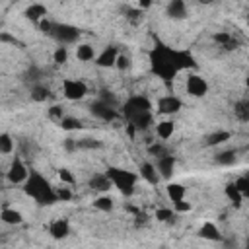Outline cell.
<instances>
[{
  "mask_svg": "<svg viewBox=\"0 0 249 249\" xmlns=\"http://www.w3.org/2000/svg\"><path fill=\"white\" fill-rule=\"evenodd\" d=\"M150 66L156 76L169 82L173 80L181 70L195 68V58L187 51H177L167 45H158L150 51Z\"/></svg>",
  "mask_w": 249,
  "mask_h": 249,
  "instance_id": "6da1fadb",
  "label": "cell"
},
{
  "mask_svg": "<svg viewBox=\"0 0 249 249\" xmlns=\"http://www.w3.org/2000/svg\"><path fill=\"white\" fill-rule=\"evenodd\" d=\"M123 115L128 121V126L138 130H146L154 121L152 103L144 95H130L123 105Z\"/></svg>",
  "mask_w": 249,
  "mask_h": 249,
  "instance_id": "7a4b0ae2",
  "label": "cell"
},
{
  "mask_svg": "<svg viewBox=\"0 0 249 249\" xmlns=\"http://www.w3.org/2000/svg\"><path fill=\"white\" fill-rule=\"evenodd\" d=\"M23 191L27 196H31L35 202L39 204H53L56 202V195H54V187H51V183L37 171H31L27 181L23 183Z\"/></svg>",
  "mask_w": 249,
  "mask_h": 249,
  "instance_id": "3957f363",
  "label": "cell"
},
{
  "mask_svg": "<svg viewBox=\"0 0 249 249\" xmlns=\"http://www.w3.org/2000/svg\"><path fill=\"white\" fill-rule=\"evenodd\" d=\"M39 27H41V31H45L47 35H51L54 41H58L60 47L72 45V43H76L80 39L78 27H74L70 23H58V21H53V19L45 18V19L39 21Z\"/></svg>",
  "mask_w": 249,
  "mask_h": 249,
  "instance_id": "277c9868",
  "label": "cell"
},
{
  "mask_svg": "<svg viewBox=\"0 0 249 249\" xmlns=\"http://www.w3.org/2000/svg\"><path fill=\"white\" fill-rule=\"evenodd\" d=\"M105 175L109 177L111 185L117 187L124 196L134 195V191H136V183H138V173L128 171V169H123V167H115V165H111V167H107Z\"/></svg>",
  "mask_w": 249,
  "mask_h": 249,
  "instance_id": "5b68a950",
  "label": "cell"
},
{
  "mask_svg": "<svg viewBox=\"0 0 249 249\" xmlns=\"http://www.w3.org/2000/svg\"><path fill=\"white\" fill-rule=\"evenodd\" d=\"M29 173H31V171L27 169V165L23 163V160L16 156V158L12 160L8 171H6V179H8L12 185H23V183L27 181Z\"/></svg>",
  "mask_w": 249,
  "mask_h": 249,
  "instance_id": "8992f818",
  "label": "cell"
},
{
  "mask_svg": "<svg viewBox=\"0 0 249 249\" xmlns=\"http://www.w3.org/2000/svg\"><path fill=\"white\" fill-rule=\"evenodd\" d=\"M88 93V86L82 80H74V78H64L62 80V95L70 101H78L84 99Z\"/></svg>",
  "mask_w": 249,
  "mask_h": 249,
  "instance_id": "52a82bcc",
  "label": "cell"
},
{
  "mask_svg": "<svg viewBox=\"0 0 249 249\" xmlns=\"http://www.w3.org/2000/svg\"><path fill=\"white\" fill-rule=\"evenodd\" d=\"M89 111H91L93 117H97L99 121H105V123L115 121V119L119 117V113H117L115 107H111V105H107V103H103V101H99V99H95V101L89 105Z\"/></svg>",
  "mask_w": 249,
  "mask_h": 249,
  "instance_id": "ba28073f",
  "label": "cell"
},
{
  "mask_svg": "<svg viewBox=\"0 0 249 249\" xmlns=\"http://www.w3.org/2000/svg\"><path fill=\"white\" fill-rule=\"evenodd\" d=\"M187 91L193 97H202L208 91V82L198 74H189L187 76Z\"/></svg>",
  "mask_w": 249,
  "mask_h": 249,
  "instance_id": "9c48e42d",
  "label": "cell"
},
{
  "mask_svg": "<svg viewBox=\"0 0 249 249\" xmlns=\"http://www.w3.org/2000/svg\"><path fill=\"white\" fill-rule=\"evenodd\" d=\"M154 167H156L160 179H171L173 169H175V156L165 154V156H161V158H156Z\"/></svg>",
  "mask_w": 249,
  "mask_h": 249,
  "instance_id": "30bf717a",
  "label": "cell"
},
{
  "mask_svg": "<svg viewBox=\"0 0 249 249\" xmlns=\"http://www.w3.org/2000/svg\"><path fill=\"white\" fill-rule=\"evenodd\" d=\"M179 109H181V99L171 93L158 99V113L161 115H175Z\"/></svg>",
  "mask_w": 249,
  "mask_h": 249,
  "instance_id": "8fae6325",
  "label": "cell"
},
{
  "mask_svg": "<svg viewBox=\"0 0 249 249\" xmlns=\"http://www.w3.org/2000/svg\"><path fill=\"white\" fill-rule=\"evenodd\" d=\"M117 56H119V49L113 47V45H109V47H105V49L95 56V64H97L99 68H111V66H115Z\"/></svg>",
  "mask_w": 249,
  "mask_h": 249,
  "instance_id": "7c38bea8",
  "label": "cell"
},
{
  "mask_svg": "<svg viewBox=\"0 0 249 249\" xmlns=\"http://www.w3.org/2000/svg\"><path fill=\"white\" fill-rule=\"evenodd\" d=\"M49 233H51V237H54V239H64V237L70 233V224H68V220H64V218L53 220V222L49 224Z\"/></svg>",
  "mask_w": 249,
  "mask_h": 249,
  "instance_id": "4fadbf2b",
  "label": "cell"
},
{
  "mask_svg": "<svg viewBox=\"0 0 249 249\" xmlns=\"http://www.w3.org/2000/svg\"><path fill=\"white\" fill-rule=\"evenodd\" d=\"M198 235L202 239H208V241H220L222 235H220V230L214 222H204L200 228H198Z\"/></svg>",
  "mask_w": 249,
  "mask_h": 249,
  "instance_id": "5bb4252c",
  "label": "cell"
},
{
  "mask_svg": "<svg viewBox=\"0 0 249 249\" xmlns=\"http://www.w3.org/2000/svg\"><path fill=\"white\" fill-rule=\"evenodd\" d=\"M138 177H142L146 183H150V185H158L160 183V175H158V171H156V167H154V163L152 161H144L142 165H140V175Z\"/></svg>",
  "mask_w": 249,
  "mask_h": 249,
  "instance_id": "9a60e30c",
  "label": "cell"
},
{
  "mask_svg": "<svg viewBox=\"0 0 249 249\" xmlns=\"http://www.w3.org/2000/svg\"><path fill=\"white\" fill-rule=\"evenodd\" d=\"M88 185H89L93 191H99V193H107V191L113 187L111 181H109V177H107L105 173H93Z\"/></svg>",
  "mask_w": 249,
  "mask_h": 249,
  "instance_id": "2e32d148",
  "label": "cell"
},
{
  "mask_svg": "<svg viewBox=\"0 0 249 249\" xmlns=\"http://www.w3.org/2000/svg\"><path fill=\"white\" fill-rule=\"evenodd\" d=\"M0 220H2L4 224H8V226H19V224L23 222V216H21V212L16 210V208H2Z\"/></svg>",
  "mask_w": 249,
  "mask_h": 249,
  "instance_id": "e0dca14e",
  "label": "cell"
},
{
  "mask_svg": "<svg viewBox=\"0 0 249 249\" xmlns=\"http://www.w3.org/2000/svg\"><path fill=\"white\" fill-rule=\"evenodd\" d=\"M214 41H216L222 49H226V51H231V49L237 47V39H235L231 33H228V31H218V33L214 35Z\"/></svg>",
  "mask_w": 249,
  "mask_h": 249,
  "instance_id": "ac0fdd59",
  "label": "cell"
},
{
  "mask_svg": "<svg viewBox=\"0 0 249 249\" xmlns=\"http://www.w3.org/2000/svg\"><path fill=\"white\" fill-rule=\"evenodd\" d=\"M167 16L173 19H181L187 16V4L183 0H173L167 4Z\"/></svg>",
  "mask_w": 249,
  "mask_h": 249,
  "instance_id": "d6986e66",
  "label": "cell"
},
{
  "mask_svg": "<svg viewBox=\"0 0 249 249\" xmlns=\"http://www.w3.org/2000/svg\"><path fill=\"white\" fill-rule=\"evenodd\" d=\"M173 132H175V124H173V121H169V119L160 121V123L156 124V134H158V138H161V140L171 138Z\"/></svg>",
  "mask_w": 249,
  "mask_h": 249,
  "instance_id": "ffe728a7",
  "label": "cell"
},
{
  "mask_svg": "<svg viewBox=\"0 0 249 249\" xmlns=\"http://www.w3.org/2000/svg\"><path fill=\"white\" fill-rule=\"evenodd\" d=\"M25 16H27L31 21L39 23L41 19H45V18H47V8H45L43 4H31V6L25 10Z\"/></svg>",
  "mask_w": 249,
  "mask_h": 249,
  "instance_id": "44dd1931",
  "label": "cell"
},
{
  "mask_svg": "<svg viewBox=\"0 0 249 249\" xmlns=\"http://www.w3.org/2000/svg\"><path fill=\"white\" fill-rule=\"evenodd\" d=\"M76 58L82 60V62H89V60H95V51L89 43H82L76 47Z\"/></svg>",
  "mask_w": 249,
  "mask_h": 249,
  "instance_id": "7402d4cb",
  "label": "cell"
},
{
  "mask_svg": "<svg viewBox=\"0 0 249 249\" xmlns=\"http://www.w3.org/2000/svg\"><path fill=\"white\" fill-rule=\"evenodd\" d=\"M165 191H167V196L171 198V202H179V200H183L185 195H187V189H185L181 183H169V185L165 187Z\"/></svg>",
  "mask_w": 249,
  "mask_h": 249,
  "instance_id": "603a6c76",
  "label": "cell"
},
{
  "mask_svg": "<svg viewBox=\"0 0 249 249\" xmlns=\"http://www.w3.org/2000/svg\"><path fill=\"white\" fill-rule=\"evenodd\" d=\"M231 138V132L228 130H218V132H212L206 136V146H218V144H224L226 140Z\"/></svg>",
  "mask_w": 249,
  "mask_h": 249,
  "instance_id": "cb8c5ba5",
  "label": "cell"
},
{
  "mask_svg": "<svg viewBox=\"0 0 249 249\" xmlns=\"http://www.w3.org/2000/svg\"><path fill=\"white\" fill-rule=\"evenodd\" d=\"M226 196H228V200H230L233 206H241V202L245 200V196L235 189L233 183H228V185H226Z\"/></svg>",
  "mask_w": 249,
  "mask_h": 249,
  "instance_id": "d4e9b609",
  "label": "cell"
},
{
  "mask_svg": "<svg viewBox=\"0 0 249 249\" xmlns=\"http://www.w3.org/2000/svg\"><path fill=\"white\" fill-rule=\"evenodd\" d=\"M237 160V152L235 150H224L216 156V163L218 165H233Z\"/></svg>",
  "mask_w": 249,
  "mask_h": 249,
  "instance_id": "484cf974",
  "label": "cell"
},
{
  "mask_svg": "<svg viewBox=\"0 0 249 249\" xmlns=\"http://www.w3.org/2000/svg\"><path fill=\"white\" fill-rule=\"evenodd\" d=\"M93 206L97 210H101V212H111L113 210V198L109 195H101V196H97L93 200Z\"/></svg>",
  "mask_w": 249,
  "mask_h": 249,
  "instance_id": "4316f807",
  "label": "cell"
},
{
  "mask_svg": "<svg viewBox=\"0 0 249 249\" xmlns=\"http://www.w3.org/2000/svg\"><path fill=\"white\" fill-rule=\"evenodd\" d=\"M103 144L99 140H95V138H80V140H76V150H97Z\"/></svg>",
  "mask_w": 249,
  "mask_h": 249,
  "instance_id": "83f0119b",
  "label": "cell"
},
{
  "mask_svg": "<svg viewBox=\"0 0 249 249\" xmlns=\"http://www.w3.org/2000/svg\"><path fill=\"white\" fill-rule=\"evenodd\" d=\"M156 218H158L160 222L173 224V222H175V218H177V212H175V210H171V208H158V210H156Z\"/></svg>",
  "mask_w": 249,
  "mask_h": 249,
  "instance_id": "f1b7e54d",
  "label": "cell"
},
{
  "mask_svg": "<svg viewBox=\"0 0 249 249\" xmlns=\"http://www.w3.org/2000/svg\"><path fill=\"white\" fill-rule=\"evenodd\" d=\"M14 152V138L8 132L0 134V154H12Z\"/></svg>",
  "mask_w": 249,
  "mask_h": 249,
  "instance_id": "f546056e",
  "label": "cell"
},
{
  "mask_svg": "<svg viewBox=\"0 0 249 249\" xmlns=\"http://www.w3.org/2000/svg\"><path fill=\"white\" fill-rule=\"evenodd\" d=\"M31 97H33L35 101H45V99L49 97V88L43 86V84H35V86L31 88Z\"/></svg>",
  "mask_w": 249,
  "mask_h": 249,
  "instance_id": "4dcf8cb0",
  "label": "cell"
},
{
  "mask_svg": "<svg viewBox=\"0 0 249 249\" xmlns=\"http://www.w3.org/2000/svg\"><path fill=\"white\" fill-rule=\"evenodd\" d=\"M58 123H60V126H62V130H76V128H82V123H80L78 119H74V117H62Z\"/></svg>",
  "mask_w": 249,
  "mask_h": 249,
  "instance_id": "1f68e13d",
  "label": "cell"
},
{
  "mask_svg": "<svg viewBox=\"0 0 249 249\" xmlns=\"http://www.w3.org/2000/svg\"><path fill=\"white\" fill-rule=\"evenodd\" d=\"M247 107H249L247 99H241L239 103H235V109H233V111H235V115H237V117H239L243 123L249 119V109H247Z\"/></svg>",
  "mask_w": 249,
  "mask_h": 249,
  "instance_id": "d6a6232c",
  "label": "cell"
},
{
  "mask_svg": "<svg viewBox=\"0 0 249 249\" xmlns=\"http://www.w3.org/2000/svg\"><path fill=\"white\" fill-rule=\"evenodd\" d=\"M233 185H235V189L243 195V196H247L249 195V179L245 177V175H241V177H237L235 181H231Z\"/></svg>",
  "mask_w": 249,
  "mask_h": 249,
  "instance_id": "836d02e7",
  "label": "cell"
},
{
  "mask_svg": "<svg viewBox=\"0 0 249 249\" xmlns=\"http://www.w3.org/2000/svg\"><path fill=\"white\" fill-rule=\"evenodd\" d=\"M53 58H54L56 64H64V62L68 60V49H66V47H56Z\"/></svg>",
  "mask_w": 249,
  "mask_h": 249,
  "instance_id": "e575fe53",
  "label": "cell"
},
{
  "mask_svg": "<svg viewBox=\"0 0 249 249\" xmlns=\"http://www.w3.org/2000/svg\"><path fill=\"white\" fill-rule=\"evenodd\" d=\"M58 179L62 185H74V175L70 173V169H58Z\"/></svg>",
  "mask_w": 249,
  "mask_h": 249,
  "instance_id": "d590c367",
  "label": "cell"
},
{
  "mask_svg": "<svg viewBox=\"0 0 249 249\" xmlns=\"http://www.w3.org/2000/svg\"><path fill=\"white\" fill-rule=\"evenodd\" d=\"M54 195H56V200H70L72 198V191L68 187H64V185L54 189Z\"/></svg>",
  "mask_w": 249,
  "mask_h": 249,
  "instance_id": "8d00e7d4",
  "label": "cell"
},
{
  "mask_svg": "<svg viewBox=\"0 0 249 249\" xmlns=\"http://www.w3.org/2000/svg\"><path fill=\"white\" fill-rule=\"evenodd\" d=\"M115 66H117L119 70H128V68H130V58H128L126 54H121V53H119V56H117V60H115Z\"/></svg>",
  "mask_w": 249,
  "mask_h": 249,
  "instance_id": "74e56055",
  "label": "cell"
},
{
  "mask_svg": "<svg viewBox=\"0 0 249 249\" xmlns=\"http://www.w3.org/2000/svg\"><path fill=\"white\" fill-rule=\"evenodd\" d=\"M173 206H175V212H189L191 210V202H187L185 198L179 202H173Z\"/></svg>",
  "mask_w": 249,
  "mask_h": 249,
  "instance_id": "f35d334b",
  "label": "cell"
},
{
  "mask_svg": "<svg viewBox=\"0 0 249 249\" xmlns=\"http://www.w3.org/2000/svg\"><path fill=\"white\" fill-rule=\"evenodd\" d=\"M49 115H51V119H56V121H60V119H62V109H60L58 105H53V107L49 109Z\"/></svg>",
  "mask_w": 249,
  "mask_h": 249,
  "instance_id": "ab89813d",
  "label": "cell"
},
{
  "mask_svg": "<svg viewBox=\"0 0 249 249\" xmlns=\"http://www.w3.org/2000/svg\"><path fill=\"white\" fill-rule=\"evenodd\" d=\"M64 148H66L68 152H74V150H76V140H74V138H66V140H64Z\"/></svg>",
  "mask_w": 249,
  "mask_h": 249,
  "instance_id": "60d3db41",
  "label": "cell"
}]
</instances>
